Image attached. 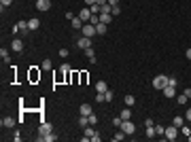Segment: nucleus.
<instances>
[{
	"label": "nucleus",
	"instance_id": "obj_6",
	"mask_svg": "<svg viewBox=\"0 0 191 142\" xmlns=\"http://www.w3.org/2000/svg\"><path fill=\"white\" fill-rule=\"evenodd\" d=\"M77 45H79V49L85 51V49H89V47H91V38H89V36H81Z\"/></svg>",
	"mask_w": 191,
	"mask_h": 142
},
{
	"label": "nucleus",
	"instance_id": "obj_4",
	"mask_svg": "<svg viewBox=\"0 0 191 142\" xmlns=\"http://www.w3.org/2000/svg\"><path fill=\"white\" fill-rule=\"evenodd\" d=\"M51 132H53L51 123H47V121H43V123L38 125V138H43V136H47V134H51Z\"/></svg>",
	"mask_w": 191,
	"mask_h": 142
},
{
	"label": "nucleus",
	"instance_id": "obj_44",
	"mask_svg": "<svg viewBox=\"0 0 191 142\" xmlns=\"http://www.w3.org/2000/svg\"><path fill=\"white\" fill-rule=\"evenodd\" d=\"M185 57H187V59L191 62V49H187V51H185Z\"/></svg>",
	"mask_w": 191,
	"mask_h": 142
},
{
	"label": "nucleus",
	"instance_id": "obj_8",
	"mask_svg": "<svg viewBox=\"0 0 191 142\" xmlns=\"http://www.w3.org/2000/svg\"><path fill=\"white\" fill-rule=\"evenodd\" d=\"M11 49H13V51H17V53H23V42H21L19 38H15V40L11 42Z\"/></svg>",
	"mask_w": 191,
	"mask_h": 142
},
{
	"label": "nucleus",
	"instance_id": "obj_32",
	"mask_svg": "<svg viewBox=\"0 0 191 142\" xmlns=\"http://www.w3.org/2000/svg\"><path fill=\"white\" fill-rule=\"evenodd\" d=\"M96 123H98V117L91 112V114H89V125H96Z\"/></svg>",
	"mask_w": 191,
	"mask_h": 142
},
{
	"label": "nucleus",
	"instance_id": "obj_23",
	"mask_svg": "<svg viewBox=\"0 0 191 142\" xmlns=\"http://www.w3.org/2000/svg\"><path fill=\"white\" fill-rule=\"evenodd\" d=\"M121 119H123V121H125V119H132V110H130V106L121 110Z\"/></svg>",
	"mask_w": 191,
	"mask_h": 142
},
{
	"label": "nucleus",
	"instance_id": "obj_31",
	"mask_svg": "<svg viewBox=\"0 0 191 142\" xmlns=\"http://www.w3.org/2000/svg\"><path fill=\"white\" fill-rule=\"evenodd\" d=\"M89 9H91V13H93V15H98V13H100V9H102V7H100V4H91V7H89Z\"/></svg>",
	"mask_w": 191,
	"mask_h": 142
},
{
	"label": "nucleus",
	"instance_id": "obj_1",
	"mask_svg": "<svg viewBox=\"0 0 191 142\" xmlns=\"http://www.w3.org/2000/svg\"><path fill=\"white\" fill-rule=\"evenodd\" d=\"M168 79H170V77H166V74H157V77L153 79V87L159 89V91H163L166 87H168Z\"/></svg>",
	"mask_w": 191,
	"mask_h": 142
},
{
	"label": "nucleus",
	"instance_id": "obj_42",
	"mask_svg": "<svg viewBox=\"0 0 191 142\" xmlns=\"http://www.w3.org/2000/svg\"><path fill=\"white\" fill-rule=\"evenodd\" d=\"M168 85H172V87H176L178 83H176V79H168Z\"/></svg>",
	"mask_w": 191,
	"mask_h": 142
},
{
	"label": "nucleus",
	"instance_id": "obj_7",
	"mask_svg": "<svg viewBox=\"0 0 191 142\" xmlns=\"http://www.w3.org/2000/svg\"><path fill=\"white\" fill-rule=\"evenodd\" d=\"M36 9L38 11H49L51 9V0H36Z\"/></svg>",
	"mask_w": 191,
	"mask_h": 142
},
{
	"label": "nucleus",
	"instance_id": "obj_35",
	"mask_svg": "<svg viewBox=\"0 0 191 142\" xmlns=\"http://www.w3.org/2000/svg\"><path fill=\"white\" fill-rule=\"evenodd\" d=\"M43 68L49 70V68H51V59H43Z\"/></svg>",
	"mask_w": 191,
	"mask_h": 142
},
{
	"label": "nucleus",
	"instance_id": "obj_22",
	"mask_svg": "<svg viewBox=\"0 0 191 142\" xmlns=\"http://www.w3.org/2000/svg\"><path fill=\"white\" fill-rule=\"evenodd\" d=\"M123 104H125V106H134V104H136V98H134V96H125V98H123Z\"/></svg>",
	"mask_w": 191,
	"mask_h": 142
},
{
	"label": "nucleus",
	"instance_id": "obj_13",
	"mask_svg": "<svg viewBox=\"0 0 191 142\" xmlns=\"http://www.w3.org/2000/svg\"><path fill=\"white\" fill-rule=\"evenodd\" d=\"M79 112H81V114H85V117H89V114H91V104H81Z\"/></svg>",
	"mask_w": 191,
	"mask_h": 142
},
{
	"label": "nucleus",
	"instance_id": "obj_34",
	"mask_svg": "<svg viewBox=\"0 0 191 142\" xmlns=\"http://www.w3.org/2000/svg\"><path fill=\"white\" fill-rule=\"evenodd\" d=\"M121 123H123V119H121V117H117V119H113V125H117V127H121Z\"/></svg>",
	"mask_w": 191,
	"mask_h": 142
},
{
	"label": "nucleus",
	"instance_id": "obj_36",
	"mask_svg": "<svg viewBox=\"0 0 191 142\" xmlns=\"http://www.w3.org/2000/svg\"><path fill=\"white\" fill-rule=\"evenodd\" d=\"M96 102H106V98H104V93H98V96H96Z\"/></svg>",
	"mask_w": 191,
	"mask_h": 142
},
{
	"label": "nucleus",
	"instance_id": "obj_9",
	"mask_svg": "<svg viewBox=\"0 0 191 142\" xmlns=\"http://www.w3.org/2000/svg\"><path fill=\"white\" fill-rule=\"evenodd\" d=\"M70 21H72V28H75V30H81V28L85 26V21H83V19H81L79 15H77V17H72Z\"/></svg>",
	"mask_w": 191,
	"mask_h": 142
},
{
	"label": "nucleus",
	"instance_id": "obj_19",
	"mask_svg": "<svg viewBox=\"0 0 191 142\" xmlns=\"http://www.w3.org/2000/svg\"><path fill=\"white\" fill-rule=\"evenodd\" d=\"M19 26V30H21V34H26V32H30V26H28V21H19L17 23Z\"/></svg>",
	"mask_w": 191,
	"mask_h": 142
},
{
	"label": "nucleus",
	"instance_id": "obj_27",
	"mask_svg": "<svg viewBox=\"0 0 191 142\" xmlns=\"http://www.w3.org/2000/svg\"><path fill=\"white\" fill-rule=\"evenodd\" d=\"M183 121H185L183 117H174V123H172V125H176V127L181 129V127H183Z\"/></svg>",
	"mask_w": 191,
	"mask_h": 142
},
{
	"label": "nucleus",
	"instance_id": "obj_43",
	"mask_svg": "<svg viewBox=\"0 0 191 142\" xmlns=\"http://www.w3.org/2000/svg\"><path fill=\"white\" fill-rule=\"evenodd\" d=\"M13 140H15V142H19V140H21V134H17V132H15V134H13Z\"/></svg>",
	"mask_w": 191,
	"mask_h": 142
},
{
	"label": "nucleus",
	"instance_id": "obj_16",
	"mask_svg": "<svg viewBox=\"0 0 191 142\" xmlns=\"http://www.w3.org/2000/svg\"><path fill=\"white\" fill-rule=\"evenodd\" d=\"M100 21H102V23H106V26H108V23L113 21V15H110V13H100Z\"/></svg>",
	"mask_w": 191,
	"mask_h": 142
},
{
	"label": "nucleus",
	"instance_id": "obj_30",
	"mask_svg": "<svg viewBox=\"0 0 191 142\" xmlns=\"http://www.w3.org/2000/svg\"><path fill=\"white\" fill-rule=\"evenodd\" d=\"M155 132H157V136H163L166 134V127L163 125H155Z\"/></svg>",
	"mask_w": 191,
	"mask_h": 142
},
{
	"label": "nucleus",
	"instance_id": "obj_10",
	"mask_svg": "<svg viewBox=\"0 0 191 142\" xmlns=\"http://www.w3.org/2000/svg\"><path fill=\"white\" fill-rule=\"evenodd\" d=\"M91 15H93V13H91V9H87V7H85V9L79 13V17H81L83 21H89V19H91Z\"/></svg>",
	"mask_w": 191,
	"mask_h": 142
},
{
	"label": "nucleus",
	"instance_id": "obj_49",
	"mask_svg": "<svg viewBox=\"0 0 191 142\" xmlns=\"http://www.w3.org/2000/svg\"><path fill=\"white\" fill-rule=\"evenodd\" d=\"M187 138H189V142H191V134H189V136H187Z\"/></svg>",
	"mask_w": 191,
	"mask_h": 142
},
{
	"label": "nucleus",
	"instance_id": "obj_45",
	"mask_svg": "<svg viewBox=\"0 0 191 142\" xmlns=\"http://www.w3.org/2000/svg\"><path fill=\"white\" fill-rule=\"evenodd\" d=\"M185 119H187V121H191V108L187 110V114H185Z\"/></svg>",
	"mask_w": 191,
	"mask_h": 142
},
{
	"label": "nucleus",
	"instance_id": "obj_46",
	"mask_svg": "<svg viewBox=\"0 0 191 142\" xmlns=\"http://www.w3.org/2000/svg\"><path fill=\"white\" fill-rule=\"evenodd\" d=\"M106 2H108V0H96V4H100V7H102V4H106Z\"/></svg>",
	"mask_w": 191,
	"mask_h": 142
},
{
	"label": "nucleus",
	"instance_id": "obj_26",
	"mask_svg": "<svg viewBox=\"0 0 191 142\" xmlns=\"http://www.w3.org/2000/svg\"><path fill=\"white\" fill-rule=\"evenodd\" d=\"M104 98H106V102H113V98H115V91H113V89H106V91H104Z\"/></svg>",
	"mask_w": 191,
	"mask_h": 142
},
{
	"label": "nucleus",
	"instance_id": "obj_12",
	"mask_svg": "<svg viewBox=\"0 0 191 142\" xmlns=\"http://www.w3.org/2000/svg\"><path fill=\"white\" fill-rule=\"evenodd\" d=\"M174 93H176V87H172V85H168V87L163 89V96L166 98H174Z\"/></svg>",
	"mask_w": 191,
	"mask_h": 142
},
{
	"label": "nucleus",
	"instance_id": "obj_25",
	"mask_svg": "<svg viewBox=\"0 0 191 142\" xmlns=\"http://www.w3.org/2000/svg\"><path fill=\"white\" fill-rule=\"evenodd\" d=\"M155 136H157L155 125H149V127H147V138H155Z\"/></svg>",
	"mask_w": 191,
	"mask_h": 142
},
{
	"label": "nucleus",
	"instance_id": "obj_14",
	"mask_svg": "<svg viewBox=\"0 0 191 142\" xmlns=\"http://www.w3.org/2000/svg\"><path fill=\"white\" fill-rule=\"evenodd\" d=\"M28 26H30V32H32V30H38V26H40V21H38L36 17H32V19H28Z\"/></svg>",
	"mask_w": 191,
	"mask_h": 142
},
{
	"label": "nucleus",
	"instance_id": "obj_39",
	"mask_svg": "<svg viewBox=\"0 0 191 142\" xmlns=\"http://www.w3.org/2000/svg\"><path fill=\"white\" fill-rule=\"evenodd\" d=\"M181 132H183V134H185V136H189V134H191V129H189V127H187V125H183V127H181Z\"/></svg>",
	"mask_w": 191,
	"mask_h": 142
},
{
	"label": "nucleus",
	"instance_id": "obj_20",
	"mask_svg": "<svg viewBox=\"0 0 191 142\" xmlns=\"http://www.w3.org/2000/svg\"><path fill=\"white\" fill-rule=\"evenodd\" d=\"M0 57H2V62H4V64H9V62H11V55H9V51H7V49H0Z\"/></svg>",
	"mask_w": 191,
	"mask_h": 142
},
{
	"label": "nucleus",
	"instance_id": "obj_33",
	"mask_svg": "<svg viewBox=\"0 0 191 142\" xmlns=\"http://www.w3.org/2000/svg\"><path fill=\"white\" fill-rule=\"evenodd\" d=\"M0 4H2V9H7V7L13 4V0H0Z\"/></svg>",
	"mask_w": 191,
	"mask_h": 142
},
{
	"label": "nucleus",
	"instance_id": "obj_37",
	"mask_svg": "<svg viewBox=\"0 0 191 142\" xmlns=\"http://www.w3.org/2000/svg\"><path fill=\"white\" fill-rule=\"evenodd\" d=\"M110 13H113V15H119V13H121V9H119V4H115V7H113V11H110Z\"/></svg>",
	"mask_w": 191,
	"mask_h": 142
},
{
	"label": "nucleus",
	"instance_id": "obj_40",
	"mask_svg": "<svg viewBox=\"0 0 191 142\" xmlns=\"http://www.w3.org/2000/svg\"><path fill=\"white\" fill-rule=\"evenodd\" d=\"M91 142H100V134H98V132H96V134L91 136Z\"/></svg>",
	"mask_w": 191,
	"mask_h": 142
},
{
	"label": "nucleus",
	"instance_id": "obj_11",
	"mask_svg": "<svg viewBox=\"0 0 191 142\" xmlns=\"http://www.w3.org/2000/svg\"><path fill=\"white\" fill-rule=\"evenodd\" d=\"M0 123H2V127H15V119L13 117H4Z\"/></svg>",
	"mask_w": 191,
	"mask_h": 142
},
{
	"label": "nucleus",
	"instance_id": "obj_28",
	"mask_svg": "<svg viewBox=\"0 0 191 142\" xmlns=\"http://www.w3.org/2000/svg\"><path fill=\"white\" fill-rule=\"evenodd\" d=\"M176 102H178V104H187V102H189V98L185 96V93H181V96L176 98Z\"/></svg>",
	"mask_w": 191,
	"mask_h": 142
},
{
	"label": "nucleus",
	"instance_id": "obj_17",
	"mask_svg": "<svg viewBox=\"0 0 191 142\" xmlns=\"http://www.w3.org/2000/svg\"><path fill=\"white\" fill-rule=\"evenodd\" d=\"M85 55H87V59H89L91 64H96V51L91 49V47H89V49H85Z\"/></svg>",
	"mask_w": 191,
	"mask_h": 142
},
{
	"label": "nucleus",
	"instance_id": "obj_29",
	"mask_svg": "<svg viewBox=\"0 0 191 142\" xmlns=\"http://www.w3.org/2000/svg\"><path fill=\"white\" fill-rule=\"evenodd\" d=\"M125 136H128V134H125V132L121 129V132H119V134H115V136H113V140H123Z\"/></svg>",
	"mask_w": 191,
	"mask_h": 142
},
{
	"label": "nucleus",
	"instance_id": "obj_21",
	"mask_svg": "<svg viewBox=\"0 0 191 142\" xmlns=\"http://www.w3.org/2000/svg\"><path fill=\"white\" fill-rule=\"evenodd\" d=\"M38 140H45V142H55V140H57V136L51 132V134H47V136H43V138H38Z\"/></svg>",
	"mask_w": 191,
	"mask_h": 142
},
{
	"label": "nucleus",
	"instance_id": "obj_5",
	"mask_svg": "<svg viewBox=\"0 0 191 142\" xmlns=\"http://www.w3.org/2000/svg\"><path fill=\"white\" fill-rule=\"evenodd\" d=\"M119 129H123V132H125L128 136H132V134L136 132V125H134V123H132L130 119H125V121L121 123V127H119Z\"/></svg>",
	"mask_w": 191,
	"mask_h": 142
},
{
	"label": "nucleus",
	"instance_id": "obj_2",
	"mask_svg": "<svg viewBox=\"0 0 191 142\" xmlns=\"http://www.w3.org/2000/svg\"><path fill=\"white\" fill-rule=\"evenodd\" d=\"M166 140H176V136H178V127L176 125H168L166 127Z\"/></svg>",
	"mask_w": 191,
	"mask_h": 142
},
{
	"label": "nucleus",
	"instance_id": "obj_3",
	"mask_svg": "<svg viewBox=\"0 0 191 142\" xmlns=\"http://www.w3.org/2000/svg\"><path fill=\"white\" fill-rule=\"evenodd\" d=\"M81 34H83V36H89V38H91L93 34H98V32H96V26H93V23H89V21H87L85 26L81 28Z\"/></svg>",
	"mask_w": 191,
	"mask_h": 142
},
{
	"label": "nucleus",
	"instance_id": "obj_48",
	"mask_svg": "<svg viewBox=\"0 0 191 142\" xmlns=\"http://www.w3.org/2000/svg\"><path fill=\"white\" fill-rule=\"evenodd\" d=\"M87 2V7H91V4H96V0H85Z\"/></svg>",
	"mask_w": 191,
	"mask_h": 142
},
{
	"label": "nucleus",
	"instance_id": "obj_15",
	"mask_svg": "<svg viewBox=\"0 0 191 142\" xmlns=\"http://www.w3.org/2000/svg\"><path fill=\"white\" fill-rule=\"evenodd\" d=\"M108 89V85L104 83V81H98V83H96V91H98V93H104Z\"/></svg>",
	"mask_w": 191,
	"mask_h": 142
},
{
	"label": "nucleus",
	"instance_id": "obj_41",
	"mask_svg": "<svg viewBox=\"0 0 191 142\" xmlns=\"http://www.w3.org/2000/svg\"><path fill=\"white\" fill-rule=\"evenodd\" d=\"M183 93H185V96H187V98H189V100H191V87H187V89H185V91H183Z\"/></svg>",
	"mask_w": 191,
	"mask_h": 142
},
{
	"label": "nucleus",
	"instance_id": "obj_47",
	"mask_svg": "<svg viewBox=\"0 0 191 142\" xmlns=\"http://www.w3.org/2000/svg\"><path fill=\"white\" fill-rule=\"evenodd\" d=\"M108 4H113V7H115V4H119V0H108Z\"/></svg>",
	"mask_w": 191,
	"mask_h": 142
},
{
	"label": "nucleus",
	"instance_id": "obj_18",
	"mask_svg": "<svg viewBox=\"0 0 191 142\" xmlns=\"http://www.w3.org/2000/svg\"><path fill=\"white\" fill-rule=\"evenodd\" d=\"M79 125H81V127L85 129V127L89 125V117H85V114H81V117H79Z\"/></svg>",
	"mask_w": 191,
	"mask_h": 142
},
{
	"label": "nucleus",
	"instance_id": "obj_38",
	"mask_svg": "<svg viewBox=\"0 0 191 142\" xmlns=\"http://www.w3.org/2000/svg\"><path fill=\"white\" fill-rule=\"evenodd\" d=\"M68 53H70V51H68V49H60V55H62V57H64V59H66V57H68Z\"/></svg>",
	"mask_w": 191,
	"mask_h": 142
},
{
	"label": "nucleus",
	"instance_id": "obj_24",
	"mask_svg": "<svg viewBox=\"0 0 191 142\" xmlns=\"http://www.w3.org/2000/svg\"><path fill=\"white\" fill-rule=\"evenodd\" d=\"M96 32H98V34H106V23H98V26H96Z\"/></svg>",
	"mask_w": 191,
	"mask_h": 142
}]
</instances>
